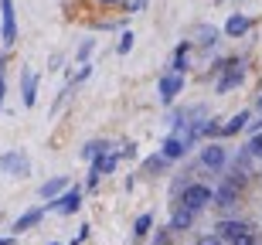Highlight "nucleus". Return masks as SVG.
I'll list each match as a JSON object with an SVG mask.
<instances>
[{"mask_svg":"<svg viewBox=\"0 0 262 245\" xmlns=\"http://www.w3.org/2000/svg\"><path fill=\"white\" fill-rule=\"evenodd\" d=\"M0 245H10V238H0Z\"/></svg>","mask_w":262,"mask_h":245,"instance_id":"25","label":"nucleus"},{"mask_svg":"<svg viewBox=\"0 0 262 245\" xmlns=\"http://www.w3.org/2000/svg\"><path fill=\"white\" fill-rule=\"evenodd\" d=\"M184 150H187V140L170 137V140L164 143V157H167V160H177V157H184Z\"/></svg>","mask_w":262,"mask_h":245,"instance_id":"11","label":"nucleus"},{"mask_svg":"<svg viewBox=\"0 0 262 245\" xmlns=\"http://www.w3.org/2000/svg\"><path fill=\"white\" fill-rule=\"evenodd\" d=\"M146 232H150V215L136 218V235H146Z\"/></svg>","mask_w":262,"mask_h":245,"instance_id":"18","label":"nucleus"},{"mask_svg":"<svg viewBox=\"0 0 262 245\" xmlns=\"http://www.w3.org/2000/svg\"><path fill=\"white\" fill-rule=\"evenodd\" d=\"M99 4H116V0H99Z\"/></svg>","mask_w":262,"mask_h":245,"instance_id":"26","label":"nucleus"},{"mask_svg":"<svg viewBox=\"0 0 262 245\" xmlns=\"http://www.w3.org/2000/svg\"><path fill=\"white\" fill-rule=\"evenodd\" d=\"M201 164H204V167H211V170H218V167L225 164V150L218 147V143H208V147L201 150Z\"/></svg>","mask_w":262,"mask_h":245,"instance_id":"7","label":"nucleus"},{"mask_svg":"<svg viewBox=\"0 0 262 245\" xmlns=\"http://www.w3.org/2000/svg\"><path fill=\"white\" fill-rule=\"evenodd\" d=\"M0 106H4V79H0Z\"/></svg>","mask_w":262,"mask_h":245,"instance_id":"24","label":"nucleus"},{"mask_svg":"<svg viewBox=\"0 0 262 245\" xmlns=\"http://www.w3.org/2000/svg\"><path fill=\"white\" fill-rule=\"evenodd\" d=\"M181 88H184V75H164V79H160V99H164V102H174V96L177 92H181Z\"/></svg>","mask_w":262,"mask_h":245,"instance_id":"3","label":"nucleus"},{"mask_svg":"<svg viewBox=\"0 0 262 245\" xmlns=\"http://www.w3.org/2000/svg\"><path fill=\"white\" fill-rule=\"evenodd\" d=\"M198 245H222V238H211V235H204V238H198Z\"/></svg>","mask_w":262,"mask_h":245,"instance_id":"23","label":"nucleus"},{"mask_svg":"<svg viewBox=\"0 0 262 245\" xmlns=\"http://www.w3.org/2000/svg\"><path fill=\"white\" fill-rule=\"evenodd\" d=\"M65 187H68V181H65V177H55V181H48V184H41V191H38V194L51 201V197H58L61 191H65Z\"/></svg>","mask_w":262,"mask_h":245,"instance_id":"12","label":"nucleus"},{"mask_svg":"<svg viewBox=\"0 0 262 245\" xmlns=\"http://www.w3.org/2000/svg\"><path fill=\"white\" fill-rule=\"evenodd\" d=\"M249 153H255V157H262V133H259V137L252 140V143H249Z\"/></svg>","mask_w":262,"mask_h":245,"instance_id":"19","label":"nucleus"},{"mask_svg":"<svg viewBox=\"0 0 262 245\" xmlns=\"http://www.w3.org/2000/svg\"><path fill=\"white\" fill-rule=\"evenodd\" d=\"M245 123H249V113H238V116H232V119L222 126V137H232V133H238Z\"/></svg>","mask_w":262,"mask_h":245,"instance_id":"13","label":"nucleus"},{"mask_svg":"<svg viewBox=\"0 0 262 245\" xmlns=\"http://www.w3.org/2000/svg\"><path fill=\"white\" fill-rule=\"evenodd\" d=\"M259 109H262V99H259Z\"/></svg>","mask_w":262,"mask_h":245,"instance_id":"27","label":"nucleus"},{"mask_svg":"<svg viewBox=\"0 0 262 245\" xmlns=\"http://www.w3.org/2000/svg\"><path fill=\"white\" fill-rule=\"evenodd\" d=\"M245 232H249V225H245V221H222V225H218V235L228 238V242H235V238L245 235Z\"/></svg>","mask_w":262,"mask_h":245,"instance_id":"8","label":"nucleus"},{"mask_svg":"<svg viewBox=\"0 0 262 245\" xmlns=\"http://www.w3.org/2000/svg\"><path fill=\"white\" fill-rule=\"evenodd\" d=\"M225 31H228L232 38H242L245 31H249V17H245V14H232L228 24H225Z\"/></svg>","mask_w":262,"mask_h":245,"instance_id":"10","label":"nucleus"},{"mask_svg":"<svg viewBox=\"0 0 262 245\" xmlns=\"http://www.w3.org/2000/svg\"><path fill=\"white\" fill-rule=\"evenodd\" d=\"M174 69H177V75H184V69H187V44H184V48H177V55H174Z\"/></svg>","mask_w":262,"mask_h":245,"instance_id":"17","label":"nucleus"},{"mask_svg":"<svg viewBox=\"0 0 262 245\" xmlns=\"http://www.w3.org/2000/svg\"><path fill=\"white\" fill-rule=\"evenodd\" d=\"M38 221H41V211H28L24 218H17V221H14V232H28V228H34Z\"/></svg>","mask_w":262,"mask_h":245,"instance_id":"14","label":"nucleus"},{"mask_svg":"<svg viewBox=\"0 0 262 245\" xmlns=\"http://www.w3.org/2000/svg\"><path fill=\"white\" fill-rule=\"evenodd\" d=\"M0 14H4V44L17 41V24H14V0H0Z\"/></svg>","mask_w":262,"mask_h":245,"instance_id":"2","label":"nucleus"},{"mask_svg":"<svg viewBox=\"0 0 262 245\" xmlns=\"http://www.w3.org/2000/svg\"><path fill=\"white\" fill-rule=\"evenodd\" d=\"M78 205H82V194H78V187H75V191L61 194L51 208H55V211H61V215H72V211H78Z\"/></svg>","mask_w":262,"mask_h":245,"instance_id":"6","label":"nucleus"},{"mask_svg":"<svg viewBox=\"0 0 262 245\" xmlns=\"http://www.w3.org/2000/svg\"><path fill=\"white\" fill-rule=\"evenodd\" d=\"M238 82H242V69H232L222 82H218V92H228V88H235Z\"/></svg>","mask_w":262,"mask_h":245,"instance_id":"15","label":"nucleus"},{"mask_svg":"<svg viewBox=\"0 0 262 245\" xmlns=\"http://www.w3.org/2000/svg\"><path fill=\"white\" fill-rule=\"evenodd\" d=\"M38 102V75L34 72H24V106H34Z\"/></svg>","mask_w":262,"mask_h":245,"instance_id":"9","label":"nucleus"},{"mask_svg":"<svg viewBox=\"0 0 262 245\" xmlns=\"http://www.w3.org/2000/svg\"><path fill=\"white\" fill-rule=\"evenodd\" d=\"M129 48H133V34H123V41H119V55H126Z\"/></svg>","mask_w":262,"mask_h":245,"instance_id":"20","label":"nucleus"},{"mask_svg":"<svg viewBox=\"0 0 262 245\" xmlns=\"http://www.w3.org/2000/svg\"><path fill=\"white\" fill-rule=\"evenodd\" d=\"M0 170H14V174H28L31 170V164L24 157H20V153H4V157H0Z\"/></svg>","mask_w":262,"mask_h":245,"instance_id":"5","label":"nucleus"},{"mask_svg":"<svg viewBox=\"0 0 262 245\" xmlns=\"http://www.w3.org/2000/svg\"><path fill=\"white\" fill-rule=\"evenodd\" d=\"M235 201H238V187H235V181H228V184H222L218 191H214V205L218 208H232Z\"/></svg>","mask_w":262,"mask_h":245,"instance_id":"4","label":"nucleus"},{"mask_svg":"<svg viewBox=\"0 0 262 245\" xmlns=\"http://www.w3.org/2000/svg\"><path fill=\"white\" fill-rule=\"evenodd\" d=\"M232 245H255V235H252V232H245V235H238Z\"/></svg>","mask_w":262,"mask_h":245,"instance_id":"21","label":"nucleus"},{"mask_svg":"<svg viewBox=\"0 0 262 245\" xmlns=\"http://www.w3.org/2000/svg\"><path fill=\"white\" fill-rule=\"evenodd\" d=\"M211 201H214V191H211V187H204V184L184 187V208H187V211H201V208H208Z\"/></svg>","mask_w":262,"mask_h":245,"instance_id":"1","label":"nucleus"},{"mask_svg":"<svg viewBox=\"0 0 262 245\" xmlns=\"http://www.w3.org/2000/svg\"><path fill=\"white\" fill-rule=\"evenodd\" d=\"M123 4H126V10H140L146 0H123Z\"/></svg>","mask_w":262,"mask_h":245,"instance_id":"22","label":"nucleus"},{"mask_svg":"<svg viewBox=\"0 0 262 245\" xmlns=\"http://www.w3.org/2000/svg\"><path fill=\"white\" fill-rule=\"evenodd\" d=\"M187 225H191V211H187V208H181V211L174 215V221H170V228L177 232V228H187Z\"/></svg>","mask_w":262,"mask_h":245,"instance_id":"16","label":"nucleus"}]
</instances>
